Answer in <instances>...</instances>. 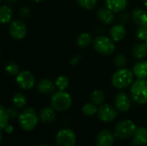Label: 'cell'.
I'll return each mask as SVG.
<instances>
[{"label": "cell", "instance_id": "6da1fadb", "mask_svg": "<svg viewBox=\"0 0 147 146\" xmlns=\"http://www.w3.org/2000/svg\"><path fill=\"white\" fill-rule=\"evenodd\" d=\"M18 124L25 132H30L35 128L39 121V114L33 108H24L18 115Z\"/></svg>", "mask_w": 147, "mask_h": 146}, {"label": "cell", "instance_id": "7a4b0ae2", "mask_svg": "<svg viewBox=\"0 0 147 146\" xmlns=\"http://www.w3.org/2000/svg\"><path fill=\"white\" fill-rule=\"evenodd\" d=\"M134 72L133 71L127 68H119L112 76L111 77V83L112 85L118 89H123L132 85L134 83Z\"/></svg>", "mask_w": 147, "mask_h": 146}, {"label": "cell", "instance_id": "3957f363", "mask_svg": "<svg viewBox=\"0 0 147 146\" xmlns=\"http://www.w3.org/2000/svg\"><path fill=\"white\" fill-rule=\"evenodd\" d=\"M130 96L132 100L140 104L147 103V79H137L130 87Z\"/></svg>", "mask_w": 147, "mask_h": 146}, {"label": "cell", "instance_id": "277c9868", "mask_svg": "<svg viewBox=\"0 0 147 146\" xmlns=\"http://www.w3.org/2000/svg\"><path fill=\"white\" fill-rule=\"evenodd\" d=\"M72 104L71 95L65 90L55 91L51 97V106L58 112L68 110Z\"/></svg>", "mask_w": 147, "mask_h": 146}, {"label": "cell", "instance_id": "5b68a950", "mask_svg": "<svg viewBox=\"0 0 147 146\" xmlns=\"http://www.w3.org/2000/svg\"><path fill=\"white\" fill-rule=\"evenodd\" d=\"M93 46L98 53L103 56L110 55L115 50V41L106 35H98L93 40Z\"/></svg>", "mask_w": 147, "mask_h": 146}, {"label": "cell", "instance_id": "8992f818", "mask_svg": "<svg viewBox=\"0 0 147 146\" xmlns=\"http://www.w3.org/2000/svg\"><path fill=\"white\" fill-rule=\"evenodd\" d=\"M136 124L130 120H124L117 123L115 127L114 134L119 139H126L134 136L137 130Z\"/></svg>", "mask_w": 147, "mask_h": 146}, {"label": "cell", "instance_id": "52a82bcc", "mask_svg": "<svg viewBox=\"0 0 147 146\" xmlns=\"http://www.w3.org/2000/svg\"><path fill=\"white\" fill-rule=\"evenodd\" d=\"M55 140L58 146H75L77 137L71 129L63 128L57 133Z\"/></svg>", "mask_w": 147, "mask_h": 146}, {"label": "cell", "instance_id": "ba28073f", "mask_svg": "<svg viewBox=\"0 0 147 146\" xmlns=\"http://www.w3.org/2000/svg\"><path fill=\"white\" fill-rule=\"evenodd\" d=\"M16 82L22 90H30L34 87L35 78L33 73L29 71H22L16 77Z\"/></svg>", "mask_w": 147, "mask_h": 146}, {"label": "cell", "instance_id": "9c48e42d", "mask_svg": "<svg viewBox=\"0 0 147 146\" xmlns=\"http://www.w3.org/2000/svg\"><path fill=\"white\" fill-rule=\"evenodd\" d=\"M98 118L104 123L114 121L118 116V110L115 107L110 104H102L97 111Z\"/></svg>", "mask_w": 147, "mask_h": 146}, {"label": "cell", "instance_id": "30bf717a", "mask_svg": "<svg viewBox=\"0 0 147 146\" xmlns=\"http://www.w3.org/2000/svg\"><path fill=\"white\" fill-rule=\"evenodd\" d=\"M27 26L21 20H14L9 26V34L10 37L16 40L24 39L27 35Z\"/></svg>", "mask_w": 147, "mask_h": 146}, {"label": "cell", "instance_id": "8fae6325", "mask_svg": "<svg viewBox=\"0 0 147 146\" xmlns=\"http://www.w3.org/2000/svg\"><path fill=\"white\" fill-rule=\"evenodd\" d=\"M132 106L130 96L125 92H119L115 97V107L120 112H127Z\"/></svg>", "mask_w": 147, "mask_h": 146}, {"label": "cell", "instance_id": "7c38bea8", "mask_svg": "<svg viewBox=\"0 0 147 146\" xmlns=\"http://www.w3.org/2000/svg\"><path fill=\"white\" fill-rule=\"evenodd\" d=\"M115 134L109 130L101 131L96 139V146H113L115 143Z\"/></svg>", "mask_w": 147, "mask_h": 146}, {"label": "cell", "instance_id": "4fadbf2b", "mask_svg": "<svg viewBox=\"0 0 147 146\" xmlns=\"http://www.w3.org/2000/svg\"><path fill=\"white\" fill-rule=\"evenodd\" d=\"M96 16L99 21L105 25H111L115 20V12L108 9L106 6L98 9V10L96 11Z\"/></svg>", "mask_w": 147, "mask_h": 146}, {"label": "cell", "instance_id": "5bb4252c", "mask_svg": "<svg viewBox=\"0 0 147 146\" xmlns=\"http://www.w3.org/2000/svg\"><path fill=\"white\" fill-rule=\"evenodd\" d=\"M131 18L139 27L147 26V12L142 8H135L132 11Z\"/></svg>", "mask_w": 147, "mask_h": 146}, {"label": "cell", "instance_id": "9a60e30c", "mask_svg": "<svg viewBox=\"0 0 147 146\" xmlns=\"http://www.w3.org/2000/svg\"><path fill=\"white\" fill-rule=\"evenodd\" d=\"M127 34V30L124 27V24L118 23L114 25L110 30H109V37L115 41V42H119L121 41Z\"/></svg>", "mask_w": 147, "mask_h": 146}, {"label": "cell", "instance_id": "2e32d148", "mask_svg": "<svg viewBox=\"0 0 147 146\" xmlns=\"http://www.w3.org/2000/svg\"><path fill=\"white\" fill-rule=\"evenodd\" d=\"M132 144L134 146H144L147 145V128L144 126L138 127L135 131Z\"/></svg>", "mask_w": 147, "mask_h": 146}, {"label": "cell", "instance_id": "e0dca14e", "mask_svg": "<svg viewBox=\"0 0 147 146\" xmlns=\"http://www.w3.org/2000/svg\"><path fill=\"white\" fill-rule=\"evenodd\" d=\"M55 83L48 78H43L39 81L37 85V89L39 93L42 95H50L55 92Z\"/></svg>", "mask_w": 147, "mask_h": 146}, {"label": "cell", "instance_id": "ac0fdd59", "mask_svg": "<svg viewBox=\"0 0 147 146\" xmlns=\"http://www.w3.org/2000/svg\"><path fill=\"white\" fill-rule=\"evenodd\" d=\"M105 6L115 13L123 12L127 7V0H105Z\"/></svg>", "mask_w": 147, "mask_h": 146}, {"label": "cell", "instance_id": "d6986e66", "mask_svg": "<svg viewBox=\"0 0 147 146\" xmlns=\"http://www.w3.org/2000/svg\"><path fill=\"white\" fill-rule=\"evenodd\" d=\"M56 110L53 107H45L40 110L39 119L43 123H50L55 120L57 114Z\"/></svg>", "mask_w": 147, "mask_h": 146}, {"label": "cell", "instance_id": "ffe728a7", "mask_svg": "<svg viewBox=\"0 0 147 146\" xmlns=\"http://www.w3.org/2000/svg\"><path fill=\"white\" fill-rule=\"evenodd\" d=\"M133 72L137 79H147V61L140 60L133 67Z\"/></svg>", "mask_w": 147, "mask_h": 146}, {"label": "cell", "instance_id": "44dd1931", "mask_svg": "<svg viewBox=\"0 0 147 146\" xmlns=\"http://www.w3.org/2000/svg\"><path fill=\"white\" fill-rule=\"evenodd\" d=\"M132 54L134 59L141 60L147 56V46L146 42L137 43L134 46L132 49Z\"/></svg>", "mask_w": 147, "mask_h": 146}, {"label": "cell", "instance_id": "7402d4cb", "mask_svg": "<svg viewBox=\"0 0 147 146\" xmlns=\"http://www.w3.org/2000/svg\"><path fill=\"white\" fill-rule=\"evenodd\" d=\"M13 10L11 7L8 4H3L0 8V19L2 24H7L12 22Z\"/></svg>", "mask_w": 147, "mask_h": 146}, {"label": "cell", "instance_id": "603a6c76", "mask_svg": "<svg viewBox=\"0 0 147 146\" xmlns=\"http://www.w3.org/2000/svg\"><path fill=\"white\" fill-rule=\"evenodd\" d=\"M26 104H27V97L25 96L24 94L18 92L13 96L12 105L14 106V108L17 109H22L26 106Z\"/></svg>", "mask_w": 147, "mask_h": 146}, {"label": "cell", "instance_id": "cb8c5ba5", "mask_svg": "<svg viewBox=\"0 0 147 146\" xmlns=\"http://www.w3.org/2000/svg\"><path fill=\"white\" fill-rule=\"evenodd\" d=\"M77 45L79 46V47H82V48H85L87 46H89L91 43H92V38H91V35L89 34V33H82L80 34L78 38H77Z\"/></svg>", "mask_w": 147, "mask_h": 146}, {"label": "cell", "instance_id": "d4e9b609", "mask_svg": "<svg viewBox=\"0 0 147 146\" xmlns=\"http://www.w3.org/2000/svg\"><path fill=\"white\" fill-rule=\"evenodd\" d=\"M90 101L96 106H101L105 101V93L101 89H96L90 96Z\"/></svg>", "mask_w": 147, "mask_h": 146}, {"label": "cell", "instance_id": "484cf974", "mask_svg": "<svg viewBox=\"0 0 147 146\" xmlns=\"http://www.w3.org/2000/svg\"><path fill=\"white\" fill-rule=\"evenodd\" d=\"M55 86L59 90H65L69 86V78L66 76L60 75L55 79Z\"/></svg>", "mask_w": 147, "mask_h": 146}, {"label": "cell", "instance_id": "4316f807", "mask_svg": "<svg viewBox=\"0 0 147 146\" xmlns=\"http://www.w3.org/2000/svg\"><path fill=\"white\" fill-rule=\"evenodd\" d=\"M83 114L86 116H93L96 114H97L98 108H96V105L93 102H88L85 103L82 108Z\"/></svg>", "mask_w": 147, "mask_h": 146}, {"label": "cell", "instance_id": "83f0119b", "mask_svg": "<svg viewBox=\"0 0 147 146\" xmlns=\"http://www.w3.org/2000/svg\"><path fill=\"white\" fill-rule=\"evenodd\" d=\"M4 71L9 76H17L20 72V68L16 62L10 61L8 64H6L4 67Z\"/></svg>", "mask_w": 147, "mask_h": 146}, {"label": "cell", "instance_id": "f1b7e54d", "mask_svg": "<svg viewBox=\"0 0 147 146\" xmlns=\"http://www.w3.org/2000/svg\"><path fill=\"white\" fill-rule=\"evenodd\" d=\"M9 116L7 114V111L4 108L3 106L0 107V129L1 131H3V129L6 127L7 125H9Z\"/></svg>", "mask_w": 147, "mask_h": 146}, {"label": "cell", "instance_id": "f546056e", "mask_svg": "<svg viewBox=\"0 0 147 146\" xmlns=\"http://www.w3.org/2000/svg\"><path fill=\"white\" fill-rule=\"evenodd\" d=\"M77 3L81 8L86 10H90L96 6L97 0H77Z\"/></svg>", "mask_w": 147, "mask_h": 146}, {"label": "cell", "instance_id": "4dcf8cb0", "mask_svg": "<svg viewBox=\"0 0 147 146\" xmlns=\"http://www.w3.org/2000/svg\"><path fill=\"white\" fill-rule=\"evenodd\" d=\"M127 64V59L124 54H117L114 59V65L118 68H124Z\"/></svg>", "mask_w": 147, "mask_h": 146}, {"label": "cell", "instance_id": "1f68e13d", "mask_svg": "<svg viewBox=\"0 0 147 146\" xmlns=\"http://www.w3.org/2000/svg\"><path fill=\"white\" fill-rule=\"evenodd\" d=\"M136 37L140 41H146L147 39V26L139 27L136 31Z\"/></svg>", "mask_w": 147, "mask_h": 146}, {"label": "cell", "instance_id": "d6a6232c", "mask_svg": "<svg viewBox=\"0 0 147 146\" xmlns=\"http://www.w3.org/2000/svg\"><path fill=\"white\" fill-rule=\"evenodd\" d=\"M30 14H31V10H30V9H29L28 7H27V6L22 7V8L19 9V11H18L19 16H20L21 18H23V19L28 18V17L30 15Z\"/></svg>", "mask_w": 147, "mask_h": 146}, {"label": "cell", "instance_id": "836d02e7", "mask_svg": "<svg viewBox=\"0 0 147 146\" xmlns=\"http://www.w3.org/2000/svg\"><path fill=\"white\" fill-rule=\"evenodd\" d=\"M6 111H7V114L9 116V120H15V119L18 118L19 114L16 112V109H14V108H8V109H6Z\"/></svg>", "mask_w": 147, "mask_h": 146}, {"label": "cell", "instance_id": "e575fe53", "mask_svg": "<svg viewBox=\"0 0 147 146\" xmlns=\"http://www.w3.org/2000/svg\"><path fill=\"white\" fill-rule=\"evenodd\" d=\"M129 19H130V15H129L128 13H126V12L125 13H121V15H120V22L121 24L127 23L129 21Z\"/></svg>", "mask_w": 147, "mask_h": 146}, {"label": "cell", "instance_id": "d590c367", "mask_svg": "<svg viewBox=\"0 0 147 146\" xmlns=\"http://www.w3.org/2000/svg\"><path fill=\"white\" fill-rule=\"evenodd\" d=\"M80 61H81V56L80 55H76L71 59V65H78L80 63Z\"/></svg>", "mask_w": 147, "mask_h": 146}, {"label": "cell", "instance_id": "8d00e7d4", "mask_svg": "<svg viewBox=\"0 0 147 146\" xmlns=\"http://www.w3.org/2000/svg\"><path fill=\"white\" fill-rule=\"evenodd\" d=\"M3 131H4L6 133H8V134H11V133L14 132V126H13L12 125L9 124V125H7L6 127L3 129Z\"/></svg>", "mask_w": 147, "mask_h": 146}, {"label": "cell", "instance_id": "74e56055", "mask_svg": "<svg viewBox=\"0 0 147 146\" xmlns=\"http://www.w3.org/2000/svg\"><path fill=\"white\" fill-rule=\"evenodd\" d=\"M6 1H7V3H9V4H12V3H16V0H6Z\"/></svg>", "mask_w": 147, "mask_h": 146}, {"label": "cell", "instance_id": "f35d334b", "mask_svg": "<svg viewBox=\"0 0 147 146\" xmlns=\"http://www.w3.org/2000/svg\"><path fill=\"white\" fill-rule=\"evenodd\" d=\"M143 3H144L145 7L147 8V0H143Z\"/></svg>", "mask_w": 147, "mask_h": 146}, {"label": "cell", "instance_id": "ab89813d", "mask_svg": "<svg viewBox=\"0 0 147 146\" xmlns=\"http://www.w3.org/2000/svg\"><path fill=\"white\" fill-rule=\"evenodd\" d=\"M32 1H34V2H35V3H41V2H43L44 0H32Z\"/></svg>", "mask_w": 147, "mask_h": 146}, {"label": "cell", "instance_id": "60d3db41", "mask_svg": "<svg viewBox=\"0 0 147 146\" xmlns=\"http://www.w3.org/2000/svg\"><path fill=\"white\" fill-rule=\"evenodd\" d=\"M36 146H48V145H44V144H40V145H36Z\"/></svg>", "mask_w": 147, "mask_h": 146}, {"label": "cell", "instance_id": "b9f144b4", "mask_svg": "<svg viewBox=\"0 0 147 146\" xmlns=\"http://www.w3.org/2000/svg\"><path fill=\"white\" fill-rule=\"evenodd\" d=\"M145 42H146V46H147V39H146V40Z\"/></svg>", "mask_w": 147, "mask_h": 146}, {"label": "cell", "instance_id": "7bdbcfd3", "mask_svg": "<svg viewBox=\"0 0 147 146\" xmlns=\"http://www.w3.org/2000/svg\"><path fill=\"white\" fill-rule=\"evenodd\" d=\"M0 2L2 3V2H3V0H0Z\"/></svg>", "mask_w": 147, "mask_h": 146}]
</instances>
